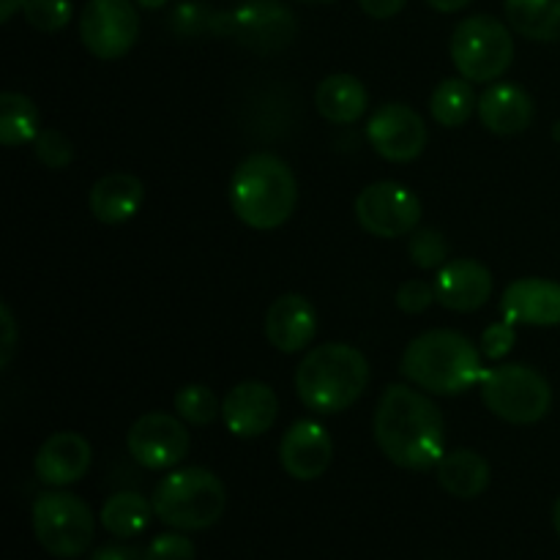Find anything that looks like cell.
Instances as JSON below:
<instances>
[{
  "instance_id": "obj_1",
  "label": "cell",
  "mask_w": 560,
  "mask_h": 560,
  "mask_svg": "<svg viewBox=\"0 0 560 560\" xmlns=\"http://www.w3.org/2000/svg\"><path fill=\"white\" fill-rule=\"evenodd\" d=\"M372 432L383 457L405 470H432L446 454L443 413L427 394L405 383H392L381 394Z\"/></svg>"
},
{
  "instance_id": "obj_2",
  "label": "cell",
  "mask_w": 560,
  "mask_h": 560,
  "mask_svg": "<svg viewBox=\"0 0 560 560\" xmlns=\"http://www.w3.org/2000/svg\"><path fill=\"white\" fill-rule=\"evenodd\" d=\"M485 372L481 348L452 328L421 334L402 353V375L416 388H424L438 397H454L479 386Z\"/></svg>"
},
{
  "instance_id": "obj_3",
  "label": "cell",
  "mask_w": 560,
  "mask_h": 560,
  "mask_svg": "<svg viewBox=\"0 0 560 560\" xmlns=\"http://www.w3.org/2000/svg\"><path fill=\"white\" fill-rule=\"evenodd\" d=\"M370 375V361L353 345H317L295 370V394L315 413L334 416L359 402Z\"/></svg>"
},
{
  "instance_id": "obj_4",
  "label": "cell",
  "mask_w": 560,
  "mask_h": 560,
  "mask_svg": "<svg viewBox=\"0 0 560 560\" xmlns=\"http://www.w3.org/2000/svg\"><path fill=\"white\" fill-rule=\"evenodd\" d=\"M233 213L252 230H277L299 206V180L284 159L252 153L235 167L230 180Z\"/></svg>"
},
{
  "instance_id": "obj_5",
  "label": "cell",
  "mask_w": 560,
  "mask_h": 560,
  "mask_svg": "<svg viewBox=\"0 0 560 560\" xmlns=\"http://www.w3.org/2000/svg\"><path fill=\"white\" fill-rule=\"evenodd\" d=\"M153 512L173 530H208L222 520L228 492L208 468H173L153 490Z\"/></svg>"
},
{
  "instance_id": "obj_6",
  "label": "cell",
  "mask_w": 560,
  "mask_h": 560,
  "mask_svg": "<svg viewBox=\"0 0 560 560\" xmlns=\"http://www.w3.org/2000/svg\"><path fill=\"white\" fill-rule=\"evenodd\" d=\"M481 402L495 419L528 427L552 408V388L539 370L528 364H501L485 372L479 383Z\"/></svg>"
},
{
  "instance_id": "obj_7",
  "label": "cell",
  "mask_w": 560,
  "mask_h": 560,
  "mask_svg": "<svg viewBox=\"0 0 560 560\" xmlns=\"http://www.w3.org/2000/svg\"><path fill=\"white\" fill-rule=\"evenodd\" d=\"M448 52L459 77L470 82H495L512 66L514 38L498 16L474 14L454 27Z\"/></svg>"
},
{
  "instance_id": "obj_8",
  "label": "cell",
  "mask_w": 560,
  "mask_h": 560,
  "mask_svg": "<svg viewBox=\"0 0 560 560\" xmlns=\"http://www.w3.org/2000/svg\"><path fill=\"white\" fill-rule=\"evenodd\" d=\"M96 530L91 506L71 492H42L33 503V534L52 558H80Z\"/></svg>"
},
{
  "instance_id": "obj_9",
  "label": "cell",
  "mask_w": 560,
  "mask_h": 560,
  "mask_svg": "<svg viewBox=\"0 0 560 560\" xmlns=\"http://www.w3.org/2000/svg\"><path fill=\"white\" fill-rule=\"evenodd\" d=\"M295 33V14L279 0H244L233 11H224V36L235 38L252 52H282L293 44Z\"/></svg>"
},
{
  "instance_id": "obj_10",
  "label": "cell",
  "mask_w": 560,
  "mask_h": 560,
  "mask_svg": "<svg viewBox=\"0 0 560 560\" xmlns=\"http://www.w3.org/2000/svg\"><path fill=\"white\" fill-rule=\"evenodd\" d=\"M355 219L375 238H402L419 228L421 200L397 180H377L355 197Z\"/></svg>"
},
{
  "instance_id": "obj_11",
  "label": "cell",
  "mask_w": 560,
  "mask_h": 560,
  "mask_svg": "<svg viewBox=\"0 0 560 560\" xmlns=\"http://www.w3.org/2000/svg\"><path fill=\"white\" fill-rule=\"evenodd\" d=\"M140 36V16L131 0H88L80 14V38L98 60H118Z\"/></svg>"
},
{
  "instance_id": "obj_12",
  "label": "cell",
  "mask_w": 560,
  "mask_h": 560,
  "mask_svg": "<svg viewBox=\"0 0 560 560\" xmlns=\"http://www.w3.org/2000/svg\"><path fill=\"white\" fill-rule=\"evenodd\" d=\"M131 459L148 470H173L186 459L191 435L186 421L170 413H145L131 424L126 435Z\"/></svg>"
},
{
  "instance_id": "obj_13",
  "label": "cell",
  "mask_w": 560,
  "mask_h": 560,
  "mask_svg": "<svg viewBox=\"0 0 560 560\" xmlns=\"http://www.w3.org/2000/svg\"><path fill=\"white\" fill-rule=\"evenodd\" d=\"M366 140L386 162L408 164L424 153L430 135L424 118L410 104L388 102L366 120Z\"/></svg>"
},
{
  "instance_id": "obj_14",
  "label": "cell",
  "mask_w": 560,
  "mask_h": 560,
  "mask_svg": "<svg viewBox=\"0 0 560 560\" xmlns=\"http://www.w3.org/2000/svg\"><path fill=\"white\" fill-rule=\"evenodd\" d=\"M279 397L268 383L244 381L230 388L222 399V421L230 435L260 438L277 424Z\"/></svg>"
},
{
  "instance_id": "obj_15",
  "label": "cell",
  "mask_w": 560,
  "mask_h": 560,
  "mask_svg": "<svg viewBox=\"0 0 560 560\" xmlns=\"http://www.w3.org/2000/svg\"><path fill=\"white\" fill-rule=\"evenodd\" d=\"M334 459L331 435L323 424L312 419H301L284 432L279 443V463L284 474L295 481H315L328 470Z\"/></svg>"
},
{
  "instance_id": "obj_16",
  "label": "cell",
  "mask_w": 560,
  "mask_h": 560,
  "mask_svg": "<svg viewBox=\"0 0 560 560\" xmlns=\"http://www.w3.org/2000/svg\"><path fill=\"white\" fill-rule=\"evenodd\" d=\"M501 315L514 326H560V282L541 277L514 279L501 295Z\"/></svg>"
},
{
  "instance_id": "obj_17",
  "label": "cell",
  "mask_w": 560,
  "mask_h": 560,
  "mask_svg": "<svg viewBox=\"0 0 560 560\" xmlns=\"http://www.w3.org/2000/svg\"><path fill=\"white\" fill-rule=\"evenodd\" d=\"M432 284H435L438 304L452 312L481 310L490 301L492 288H495L490 268L474 257L448 260L446 266L438 268V277Z\"/></svg>"
},
{
  "instance_id": "obj_18",
  "label": "cell",
  "mask_w": 560,
  "mask_h": 560,
  "mask_svg": "<svg viewBox=\"0 0 560 560\" xmlns=\"http://www.w3.org/2000/svg\"><path fill=\"white\" fill-rule=\"evenodd\" d=\"M476 113L487 131L498 137H514L530 129L536 118V104L525 88L514 82H492L479 96Z\"/></svg>"
},
{
  "instance_id": "obj_19",
  "label": "cell",
  "mask_w": 560,
  "mask_h": 560,
  "mask_svg": "<svg viewBox=\"0 0 560 560\" xmlns=\"http://www.w3.org/2000/svg\"><path fill=\"white\" fill-rule=\"evenodd\" d=\"M266 339L279 353H299L315 339L317 312L310 299L299 293H284L268 306Z\"/></svg>"
},
{
  "instance_id": "obj_20",
  "label": "cell",
  "mask_w": 560,
  "mask_h": 560,
  "mask_svg": "<svg viewBox=\"0 0 560 560\" xmlns=\"http://www.w3.org/2000/svg\"><path fill=\"white\" fill-rule=\"evenodd\" d=\"M91 457V443L80 432H55L42 443L33 468L44 485L69 487L88 474Z\"/></svg>"
},
{
  "instance_id": "obj_21",
  "label": "cell",
  "mask_w": 560,
  "mask_h": 560,
  "mask_svg": "<svg viewBox=\"0 0 560 560\" xmlns=\"http://www.w3.org/2000/svg\"><path fill=\"white\" fill-rule=\"evenodd\" d=\"M145 186L131 173H107L88 191V208L102 224H124L140 213Z\"/></svg>"
},
{
  "instance_id": "obj_22",
  "label": "cell",
  "mask_w": 560,
  "mask_h": 560,
  "mask_svg": "<svg viewBox=\"0 0 560 560\" xmlns=\"http://www.w3.org/2000/svg\"><path fill=\"white\" fill-rule=\"evenodd\" d=\"M315 107L328 124L350 126L364 118L370 107V91L353 74H331L317 85Z\"/></svg>"
},
{
  "instance_id": "obj_23",
  "label": "cell",
  "mask_w": 560,
  "mask_h": 560,
  "mask_svg": "<svg viewBox=\"0 0 560 560\" xmlns=\"http://www.w3.org/2000/svg\"><path fill=\"white\" fill-rule=\"evenodd\" d=\"M438 485L459 501H474L490 487V463L474 448H454L443 454L435 468Z\"/></svg>"
},
{
  "instance_id": "obj_24",
  "label": "cell",
  "mask_w": 560,
  "mask_h": 560,
  "mask_svg": "<svg viewBox=\"0 0 560 560\" xmlns=\"http://www.w3.org/2000/svg\"><path fill=\"white\" fill-rule=\"evenodd\" d=\"M503 11L509 27L530 42L560 38V0H503Z\"/></svg>"
},
{
  "instance_id": "obj_25",
  "label": "cell",
  "mask_w": 560,
  "mask_h": 560,
  "mask_svg": "<svg viewBox=\"0 0 560 560\" xmlns=\"http://www.w3.org/2000/svg\"><path fill=\"white\" fill-rule=\"evenodd\" d=\"M42 131V115L36 102L20 91L0 93V142L5 148L33 142Z\"/></svg>"
},
{
  "instance_id": "obj_26",
  "label": "cell",
  "mask_w": 560,
  "mask_h": 560,
  "mask_svg": "<svg viewBox=\"0 0 560 560\" xmlns=\"http://www.w3.org/2000/svg\"><path fill=\"white\" fill-rule=\"evenodd\" d=\"M153 503L140 492H115L102 506V525L118 539H135L151 525Z\"/></svg>"
},
{
  "instance_id": "obj_27",
  "label": "cell",
  "mask_w": 560,
  "mask_h": 560,
  "mask_svg": "<svg viewBox=\"0 0 560 560\" xmlns=\"http://www.w3.org/2000/svg\"><path fill=\"white\" fill-rule=\"evenodd\" d=\"M476 109H479V96L474 91V82L465 80V77H448L430 96L432 118L446 129L468 124Z\"/></svg>"
},
{
  "instance_id": "obj_28",
  "label": "cell",
  "mask_w": 560,
  "mask_h": 560,
  "mask_svg": "<svg viewBox=\"0 0 560 560\" xmlns=\"http://www.w3.org/2000/svg\"><path fill=\"white\" fill-rule=\"evenodd\" d=\"M167 25L180 38L222 36L224 11H213L211 5L197 3V0H184V3L170 11Z\"/></svg>"
},
{
  "instance_id": "obj_29",
  "label": "cell",
  "mask_w": 560,
  "mask_h": 560,
  "mask_svg": "<svg viewBox=\"0 0 560 560\" xmlns=\"http://www.w3.org/2000/svg\"><path fill=\"white\" fill-rule=\"evenodd\" d=\"M175 416L191 427H208L222 416V402L202 383H189L175 394Z\"/></svg>"
},
{
  "instance_id": "obj_30",
  "label": "cell",
  "mask_w": 560,
  "mask_h": 560,
  "mask_svg": "<svg viewBox=\"0 0 560 560\" xmlns=\"http://www.w3.org/2000/svg\"><path fill=\"white\" fill-rule=\"evenodd\" d=\"M408 255L413 266L424 268V271H438L448 262V241L438 230L416 228L408 241Z\"/></svg>"
},
{
  "instance_id": "obj_31",
  "label": "cell",
  "mask_w": 560,
  "mask_h": 560,
  "mask_svg": "<svg viewBox=\"0 0 560 560\" xmlns=\"http://www.w3.org/2000/svg\"><path fill=\"white\" fill-rule=\"evenodd\" d=\"M22 16L42 33H58L71 20V0H25Z\"/></svg>"
},
{
  "instance_id": "obj_32",
  "label": "cell",
  "mask_w": 560,
  "mask_h": 560,
  "mask_svg": "<svg viewBox=\"0 0 560 560\" xmlns=\"http://www.w3.org/2000/svg\"><path fill=\"white\" fill-rule=\"evenodd\" d=\"M33 153H36L38 162L49 170H63L69 167L71 159H74V148L71 140L58 129H42L38 137L33 140Z\"/></svg>"
},
{
  "instance_id": "obj_33",
  "label": "cell",
  "mask_w": 560,
  "mask_h": 560,
  "mask_svg": "<svg viewBox=\"0 0 560 560\" xmlns=\"http://www.w3.org/2000/svg\"><path fill=\"white\" fill-rule=\"evenodd\" d=\"M195 558H197L195 541H191L189 536L178 534V530L159 534L145 550V560H195Z\"/></svg>"
},
{
  "instance_id": "obj_34",
  "label": "cell",
  "mask_w": 560,
  "mask_h": 560,
  "mask_svg": "<svg viewBox=\"0 0 560 560\" xmlns=\"http://www.w3.org/2000/svg\"><path fill=\"white\" fill-rule=\"evenodd\" d=\"M514 342H517V326L503 317L501 323H492L481 334V355L487 361H503L512 353Z\"/></svg>"
},
{
  "instance_id": "obj_35",
  "label": "cell",
  "mask_w": 560,
  "mask_h": 560,
  "mask_svg": "<svg viewBox=\"0 0 560 560\" xmlns=\"http://www.w3.org/2000/svg\"><path fill=\"white\" fill-rule=\"evenodd\" d=\"M394 299H397V306L402 312H408V315H421V312H427L438 301L435 284L421 282V279H408V282L399 284Z\"/></svg>"
},
{
  "instance_id": "obj_36",
  "label": "cell",
  "mask_w": 560,
  "mask_h": 560,
  "mask_svg": "<svg viewBox=\"0 0 560 560\" xmlns=\"http://www.w3.org/2000/svg\"><path fill=\"white\" fill-rule=\"evenodd\" d=\"M16 339H20V331H16V320H14V312L11 306L0 304V366H9L11 359H14V350H16Z\"/></svg>"
},
{
  "instance_id": "obj_37",
  "label": "cell",
  "mask_w": 560,
  "mask_h": 560,
  "mask_svg": "<svg viewBox=\"0 0 560 560\" xmlns=\"http://www.w3.org/2000/svg\"><path fill=\"white\" fill-rule=\"evenodd\" d=\"M405 3L408 0H359L361 11L372 16V20H392V16H397L405 9Z\"/></svg>"
},
{
  "instance_id": "obj_38",
  "label": "cell",
  "mask_w": 560,
  "mask_h": 560,
  "mask_svg": "<svg viewBox=\"0 0 560 560\" xmlns=\"http://www.w3.org/2000/svg\"><path fill=\"white\" fill-rule=\"evenodd\" d=\"M91 560H145L140 550L135 547H126V545H107V547H98L93 552Z\"/></svg>"
},
{
  "instance_id": "obj_39",
  "label": "cell",
  "mask_w": 560,
  "mask_h": 560,
  "mask_svg": "<svg viewBox=\"0 0 560 560\" xmlns=\"http://www.w3.org/2000/svg\"><path fill=\"white\" fill-rule=\"evenodd\" d=\"M427 3L435 11H441V14H454V11L465 9V5H470L474 0H427Z\"/></svg>"
},
{
  "instance_id": "obj_40",
  "label": "cell",
  "mask_w": 560,
  "mask_h": 560,
  "mask_svg": "<svg viewBox=\"0 0 560 560\" xmlns=\"http://www.w3.org/2000/svg\"><path fill=\"white\" fill-rule=\"evenodd\" d=\"M25 0H0V22H9L16 11H22Z\"/></svg>"
},
{
  "instance_id": "obj_41",
  "label": "cell",
  "mask_w": 560,
  "mask_h": 560,
  "mask_svg": "<svg viewBox=\"0 0 560 560\" xmlns=\"http://www.w3.org/2000/svg\"><path fill=\"white\" fill-rule=\"evenodd\" d=\"M137 5H142V9H151V11H156V9H164V5L170 3V0H135Z\"/></svg>"
},
{
  "instance_id": "obj_42",
  "label": "cell",
  "mask_w": 560,
  "mask_h": 560,
  "mask_svg": "<svg viewBox=\"0 0 560 560\" xmlns=\"http://www.w3.org/2000/svg\"><path fill=\"white\" fill-rule=\"evenodd\" d=\"M552 525H556V534L560 536V495H558L556 506H552Z\"/></svg>"
},
{
  "instance_id": "obj_43",
  "label": "cell",
  "mask_w": 560,
  "mask_h": 560,
  "mask_svg": "<svg viewBox=\"0 0 560 560\" xmlns=\"http://www.w3.org/2000/svg\"><path fill=\"white\" fill-rule=\"evenodd\" d=\"M299 3H306V5H323V3H334V0H299Z\"/></svg>"
},
{
  "instance_id": "obj_44",
  "label": "cell",
  "mask_w": 560,
  "mask_h": 560,
  "mask_svg": "<svg viewBox=\"0 0 560 560\" xmlns=\"http://www.w3.org/2000/svg\"><path fill=\"white\" fill-rule=\"evenodd\" d=\"M552 137H556V140L560 142V120L556 124V129H552Z\"/></svg>"
}]
</instances>
